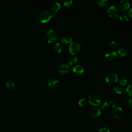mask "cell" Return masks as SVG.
Returning <instances> with one entry per match:
<instances>
[{"instance_id":"obj_1","label":"cell","mask_w":132,"mask_h":132,"mask_svg":"<svg viewBox=\"0 0 132 132\" xmlns=\"http://www.w3.org/2000/svg\"><path fill=\"white\" fill-rule=\"evenodd\" d=\"M52 17L51 12L46 10L41 11L39 15V19L42 23H46L48 22Z\"/></svg>"},{"instance_id":"obj_2","label":"cell","mask_w":132,"mask_h":132,"mask_svg":"<svg viewBox=\"0 0 132 132\" xmlns=\"http://www.w3.org/2000/svg\"><path fill=\"white\" fill-rule=\"evenodd\" d=\"M57 34L54 29H50L46 32L45 39L48 42L53 43L57 40Z\"/></svg>"},{"instance_id":"obj_3","label":"cell","mask_w":132,"mask_h":132,"mask_svg":"<svg viewBox=\"0 0 132 132\" xmlns=\"http://www.w3.org/2000/svg\"><path fill=\"white\" fill-rule=\"evenodd\" d=\"M81 50L80 44L77 41H72L69 45V52L72 55L78 54Z\"/></svg>"},{"instance_id":"obj_4","label":"cell","mask_w":132,"mask_h":132,"mask_svg":"<svg viewBox=\"0 0 132 132\" xmlns=\"http://www.w3.org/2000/svg\"><path fill=\"white\" fill-rule=\"evenodd\" d=\"M107 13L109 17L117 18L120 15V10L117 6L112 5L107 9Z\"/></svg>"},{"instance_id":"obj_5","label":"cell","mask_w":132,"mask_h":132,"mask_svg":"<svg viewBox=\"0 0 132 132\" xmlns=\"http://www.w3.org/2000/svg\"><path fill=\"white\" fill-rule=\"evenodd\" d=\"M89 103L93 106H97L101 104V100L100 97L96 94H93L88 97Z\"/></svg>"},{"instance_id":"obj_6","label":"cell","mask_w":132,"mask_h":132,"mask_svg":"<svg viewBox=\"0 0 132 132\" xmlns=\"http://www.w3.org/2000/svg\"><path fill=\"white\" fill-rule=\"evenodd\" d=\"M118 77L115 73H109L107 74L105 77V80L106 82L110 85L114 84L117 82Z\"/></svg>"},{"instance_id":"obj_7","label":"cell","mask_w":132,"mask_h":132,"mask_svg":"<svg viewBox=\"0 0 132 132\" xmlns=\"http://www.w3.org/2000/svg\"><path fill=\"white\" fill-rule=\"evenodd\" d=\"M112 115L116 119H121L123 115V111L122 108L119 106H116L114 107L112 110Z\"/></svg>"},{"instance_id":"obj_8","label":"cell","mask_w":132,"mask_h":132,"mask_svg":"<svg viewBox=\"0 0 132 132\" xmlns=\"http://www.w3.org/2000/svg\"><path fill=\"white\" fill-rule=\"evenodd\" d=\"M58 70L59 72L61 74L63 75V74H67L69 72V71H70V67L67 64L62 63V64H60L58 66Z\"/></svg>"},{"instance_id":"obj_9","label":"cell","mask_w":132,"mask_h":132,"mask_svg":"<svg viewBox=\"0 0 132 132\" xmlns=\"http://www.w3.org/2000/svg\"><path fill=\"white\" fill-rule=\"evenodd\" d=\"M60 4L58 2H55L52 6L51 10L52 11V17H55L58 11L60 9Z\"/></svg>"},{"instance_id":"obj_10","label":"cell","mask_w":132,"mask_h":132,"mask_svg":"<svg viewBox=\"0 0 132 132\" xmlns=\"http://www.w3.org/2000/svg\"><path fill=\"white\" fill-rule=\"evenodd\" d=\"M119 7L123 12H125L130 7V3L127 0L121 1L119 3Z\"/></svg>"},{"instance_id":"obj_11","label":"cell","mask_w":132,"mask_h":132,"mask_svg":"<svg viewBox=\"0 0 132 132\" xmlns=\"http://www.w3.org/2000/svg\"><path fill=\"white\" fill-rule=\"evenodd\" d=\"M105 57L109 60H113L117 56V53L116 51L111 50L107 51L105 54Z\"/></svg>"},{"instance_id":"obj_12","label":"cell","mask_w":132,"mask_h":132,"mask_svg":"<svg viewBox=\"0 0 132 132\" xmlns=\"http://www.w3.org/2000/svg\"><path fill=\"white\" fill-rule=\"evenodd\" d=\"M72 71L74 73L78 75H81L84 72V69L83 67L79 64H77L74 66L72 68Z\"/></svg>"},{"instance_id":"obj_13","label":"cell","mask_w":132,"mask_h":132,"mask_svg":"<svg viewBox=\"0 0 132 132\" xmlns=\"http://www.w3.org/2000/svg\"><path fill=\"white\" fill-rule=\"evenodd\" d=\"M101 110L98 108L93 107L90 111V115L92 118H97L101 114Z\"/></svg>"},{"instance_id":"obj_14","label":"cell","mask_w":132,"mask_h":132,"mask_svg":"<svg viewBox=\"0 0 132 132\" xmlns=\"http://www.w3.org/2000/svg\"><path fill=\"white\" fill-rule=\"evenodd\" d=\"M117 54L120 57H124L127 54V50L124 47H119L117 50Z\"/></svg>"},{"instance_id":"obj_15","label":"cell","mask_w":132,"mask_h":132,"mask_svg":"<svg viewBox=\"0 0 132 132\" xmlns=\"http://www.w3.org/2000/svg\"><path fill=\"white\" fill-rule=\"evenodd\" d=\"M59 83V80L57 78L55 77H53L50 78L48 81V85L52 88L56 87Z\"/></svg>"},{"instance_id":"obj_16","label":"cell","mask_w":132,"mask_h":132,"mask_svg":"<svg viewBox=\"0 0 132 132\" xmlns=\"http://www.w3.org/2000/svg\"><path fill=\"white\" fill-rule=\"evenodd\" d=\"M61 42L63 44H68L71 43L72 42V38L70 36H64L61 39Z\"/></svg>"},{"instance_id":"obj_17","label":"cell","mask_w":132,"mask_h":132,"mask_svg":"<svg viewBox=\"0 0 132 132\" xmlns=\"http://www.w3.org/2000/svg\"><path fill=\"white\" fill-rule=\"evenodd\" d=\"M119 19L120 20L122 21V22H127L128 20V18L126 13L125 11L122 12L120 15H119Z\"/></svg>"},{"instance_id":"obj_18","label":"cell","mask_w":132,"mask_h":132,"mask_svg":"<svg viewBox=\"0 0 132 132\" xmlns=\"http://www.w3.org/2000/svg\"><path fill=\"white\" fill-rule=\"evenodd\" d=\"M5 86L7 88H8L9 89H12L15 87V84L13 81L9 80L6 82Z\"/></svg>"},{"instance_id":"obj_19","label":"cell","mask_w":132,"mask_h":132,"mask_svg":"<svg viewBox=\"0 0 132 132\" xmlns=\"http://www.w3.org/2000/svg\"><path fill=\"white\" fill-rule=\"evenodd\" d=\"M114 90L116 93L118 94H121L123 92V88L121 85H117L114 86Z\"/></svg>"},{"instance_id":"obj_20","label":"cell","mask_w":132,"mask_h":132,"mask_svg":"<svg viewBox=\"0 0 132 132\" xmlns=\"http://www.w3.org/2000/svg\"><path fill=\"white\" fill-rule=\"evenodd\" d=\"M62 49V45L59 43H56L55 44L54 46V50L56 52L59 53L61 52Z\"/></svg>"},{"instance_id":"obj_21","label":"cell","mask_w":132,"mask_h":132,"mask_svg":"<svg viewBox=\"0 0 132 132\" xmlns=\"http://www.w3.org/2000/svg\"><path fill=\"white\" fill-rule=\"evenodd\" d=\"M120 85L122 86H125L127 82V80L126 77L124 76H121L119 79H118Z\"/></svg>"},{"instance_id":"obj_22","label":"cell","mask_w":132,"mask_h":132,"mask_svg":"<svg viewBox=\"0 0 132 132\" xmlns=\"http://www.w3.org/2000/svg\"><path fill=\"white\" fill-rule=\"evenodd\" d=\"M108 1L107 0H99L96 2L97 4L100 7H105L107 5Z\"/></svg>"},{"instance_id":"obj_23","label":"cell","mask_w":132,"mask_h":132,"mask_svg":"<svg viewBox=\"0 0 132 132\" xmlns=\"http://www.w3.org/2000/svg\"><path fill=\"white\" fill-rule=\"evenodd\" d=\"M78 104L81 107H85L88 104V101L86 98H81L78 102Z\"/></svg>"},{"instance_id":"obj_24","label":"cell","mask_w":132,"mask_h":132,"mask_svg":"<svg viewBox=\"0 0 132 132\" xmlns=\"http://www.w3.org/2000/svg\"><path fill=\"white\" fill-rule=\"evenodd\" d=\"M125 92L129 96H132V85H128L125 89Z\"/></svg>"},{"instance_id":"obj_25","label":"cell","mask_w":132,"mask_h":132,"mask_svg":"<svg viewBox=\"0 0 132 132\" xmlns=\"http://www.w3.org/2000/svg\"><path fill=\"white\" fill-rule=\"evenodd\" d=\"M77 61V59L76 57L75 56H72V57H71L69 59V60H68V63L70 65H72L74 63H75Z\"/></svg>"},{"instance_id":"obj_26","label":"cell","mask_w":132,"mask_h":132,"mask_svg":"<svg viewBox=\"0 0 132 132\" xmlns=\"http://www.w3.org/2000/svg\"><path fill=\"white\" fill-rule=\"evenodd\" d=\"M109 46H110L111 48H116V47H118V43H117V42L116 41H114V40H111V41H110L109 42Z\"/></svg>"},{"instance_id":"obj_27","label":"cell","mask_w":132,"mask_h":132,"mask_svg":"<svg viewBox=\"0 0 132 132\" xmlns=\"http://www.w3.org/2000/svg\"><path fill=\"white\" fill-rule=\"evenodd\" d=\"M62 2L63 5L66 7H70L73 3V1L72 0H64Z\"/></svg>"},{"instance_id":"obj_28","label":"cell","mask_w":132,"mask_h":132,"mask_svg":"<svg viewBox=\"0 0 132 132\" xmlns=\"http://www.w3.org/2000/svg\"><path fill=\"white\" fill-rule=\"evenodd\" d=\"M109 105L108 103L107 102H105L103 103V104L102 105V109L103 110H106L109 108Z\"/></svg>"},{"instance_id":"obj_29","label":"cell","mask_w":132,"mask_h":132,"mask_svg":"<svg viewBox=\"0 0 132 132\" xmlns=\"http://www.w3.org/2000/svg\"><path fill=\"white\" fill-rule=\"evenodd\" d=\"M98 132H110V130L107 127H102L99 129Z\"/></svg>"},{"instance_id":"obj_30","label":"cell","mask_w":132,"mask_h":132,"mask_svg":"<svg viewBox=\"0 0 132 132\" xmlns=\"http://www.w3.org/2000/svg\"><path fill=\"white\" fill-rule=\"evenodd\" d=\"M108 103L109 106H110L111 107L114 108L116 107V103L113 101H110Z\"/></svg>"},{"instance_id":"obj_31","label":"cell","mask_w":132,"mask_h":132,"mask_svg":"<svg viewBox=\"0 0 132 132\" xmlns=\"http://www.w3.org/2000/svg\"><path fill=\"white\" fill-rule=\"evenodd\" d=\"M128 15L130 18H132V8L128 11Z\"/></svg>"},{"instance_id":"obj_32","label":"cell","mask_w":132,"mask_h":132,"mask_svg":"<svg viewBox=\"0 0 132 132\" xmlns=\"http://www.w3.org/2000/svg\"><path fill=\"white\" fill-rule=\"evenodd\" d=\"M128 104L129 105V106L132 108V98H130L128 101Z\"/></svg>"},{"instance_id":"obj_33","label":"cell","mask_w":132,"mask_h":132,"mask_svg":"<svg viewBox=\"0 0 132 132\" xmlns=\"http://www.w3.org/2000/svg\"><path fill=\"white\" fill-rule=\"evenodd\" d=\"M129 85H132V79H130L129 81Z\"/></svg>"}]
</instances>
